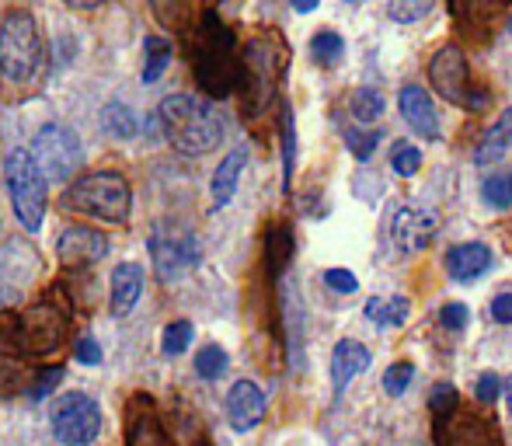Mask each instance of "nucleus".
Returning <instances> with one entry per match:
<instances>
[{
  "label": "nucleus",
  "instance_id": "1",
  "mask_svg": "<svg viewBox=\"0 0 512 446\" xmlns=\"http://www.w3.org/2000/svg\"><path fill=\"white\" fill-rule=\"evenodd\" d=\"M154 133H161L178 154H209L216 143L223 140V119L213 105L199 102L196 95H171L157 105L154 122H150Z\"/></svg>",
  "mask_w": 512,
  "mask_h": 446
},
{
  "label": "nucleus",
  "instance_id": "2",
  "mask_svg": "<svg viewBox=\"0 0 512 446\" xmlns=\"http://www.w3.org/2000/svg\"><path fill=\"white\" fill-rule=\"evenodd\" d=\"M192 70L213 98H227L234 88H241V56L234 49V32L213 11L203 14V25L192 35Z\"/></svg>",
  "mask_w": 512,
  "mask_h": 446
},
{
  "label": "nucleus",
  "instance_id": "3",
  "mask_svg": "<svg viewBox=\"0 0 512 446\" xmlns=\"http://www.w3.org/2000/svg\"><path fill=\"white\" fill-rule=\"evenodd\" d=\"M286 46L276 35H258L241 53V95L251 115L265 112L279 91V77L286 67Z\"/></svg>",
  "mask_w": 512,
  "mask_h": 446
},
{
  "label": "nucleus",
  "instance_id": "4",
  "mask_svg": "<svg viewBox=\"0 0 512 446\" xmlns=\"http://www.w3.org/2000/svg\"><path fill=\"white\" fill-rule=\"evenodd\" d=\"M63 206L105 223H126L129 210H133V192L119 171H95V175H84L70 185Z\"/></svg>",
  "mask_w": 512,
  "mask_h": 446
},
{
  "label": "nucleus",
  "instance_id": "5",
  "mask_svg": "<svg viewBox=\"0 0 512 446\" xmlns=\"http://www.w3.org/2000/svg\"><path fill=\"white\" fill-rule=\"evenodd\" d=\"M63 335H67V318L60 307L35 304L7 321V328L0 332V349L21 352V356H49L63 345Z\"/></svg>",
  "mask_w": 512,
  "mask_h": 446
},
{
  "label": "nucleus",
  "instance_id": "6",
  "mask_svg": "<svg viewBox=\"0 0 512 446\" xmlns=\"http://www.w3.org/2000/svg\"><path fill=\"white\" fill-rule=\"evenodd\" d=\"M42 67V35L28 11H11L0 21V74L11 84H28Z\"/></svg>",
  "mask_w": 512,
  "mask_h": 446
},
{
  "label": "nucleus",
  "instance_id": "7",
  "mask_svg": "<svg viewBox=\"0 0 512 446\" xmlns=\"http://www.w3.org/2000/svg\"><path fill=\"white\" fill-rule=\"evenodd\" d=\"M4 178H7V192H11V206L18 213V220L25 223L28 234L42 227L46 217V175L35 164L32 150H11L4 164Z\"/></svg>",
  "mask_w": 512,
  "mask_h": 446
},
{
  "label": "nucleus",
  "instance_id": "8",
  "mask_svg": "<svg viewBox=\"0 0 512 446\" xmlns=\"http://www.w3.org/2000/svg\"><path fill=\"white\" fill-rule=\"evenodd\" d=\"M53 436L63 446H91L102 433V408L88 394H63L53 405Z\"/></svg>",
  "mask_w": 512,
  "mask_h": 446
},
{
  "label": "nucleus",
  "instance_id": "9",
  "mask_svg": "<svg viewBox=\"0 0 512 446\" xmlns=\"http://www.w3.org/2000/svg\"><path fill=\"white\" fill-rule=\"evenodd\" d=\"M32 157L49 182H67L77 171V164H81V140H77L74 129L60 126V122H49L35 136Z\"/></svg>",
  "mask_w": 512,
  "mask_h": 446
},
{
  "label": "nucleus",
  "instance_id": "10",
  "mask_svg": "<svg viewBox=\"0 0 512 446\" xmlns=\"http://www.w3.org/2000/svg\"><path fill=\"white\" fill-rule=\"evenodd\" d=\"M429 81L436 84V91L453 105H464V109L478 112L485 105V95H474L471 91V74H467V60L460 56V49L446 46L432 56L429 63Z\"/></svg>",
  "mask_w": 512,
  "mask_h": 446
},
{
  "label": "nucleus",
  "instance_id": "11",
  "mask_svg": "<svg viewBox=\"0 0 512 446\" xmlns=\"http://www.w3.org/2000/svg\"><path fill=\"white\" fill-rule=\"evenodd\" d=\"M436 213L422 210V206H401V210H394L391 217V241L398 251H422L425 244L432 241V234H436Z\"/></svg>",
  "mask_w": 512,
  "mask_h": 446
},
{
  "label": "nucleus",
  "instance_id": "12",
  "mask_svg": "<svg viewBox=\"0 0 512 446\" xmlns=\"http://www.w3.org/2000/svg\"><path fill=\"white\" fill-rule=\"evenodd\" d=\"M196 262H199V244L192 241V237L164 234L154 241V265L164 283H175V279L182 276V272H189Z\"/></svg>",
  "mask_w": 512,
  "mask_h": 446
},
{
  "label": "nucleus",
  "instance_id": "13",
  "mask_svg": "<svg viewBox=\"0 0 512 446\" xmlns=\"http://www.w3.org/2000/svg\"><path fill=\"white\" fill-rule=\"evenodd\" d=\"M60 262L67 269H84V265H95L108 255V237L98 234L91 227H70L60 237Z\"/></svg>",
  "mask_w": 512,
  "mask_h": 446
},
{
  "label": "nucleus",
  "instance_id": "14",
  "mask_svg": "<svg viewBox=\"0 0 512 446\" xmlns=\"http://www.w3.org/2000/svg\"><path fill=\"white\" fill-rule=\"evenodd\" d=\"M227 419L237 433H248L265 419V391L251 380H237L227 394Z\"/></svg>",
  "mask_w": 512,
  "mask_h": 446
},
{
  "label": "nucleus",
  "instance_id": "15",
  "mask_svg": "<svg viewBox=\"0 0 512 446\" xmlns=\"http://www.w3.org/2000/svg\"><path fill=\"white\" fill-rule=\"evenodd\" d=\"M398 105H401L405 122L415 129L418 136H425V140H439V115H436V105H432L429 91L418 88V84H408V88L401 91Z\"/></svg>",
  "mask_w": 512,
  "mask_h": 446
},
{
  "label": "nucleus",
  "instance_id": "16",
  "mask_svg": "<svg viewBox=\"0 0 512 446\" xmlns=\"http://www.w3.org/2000/svg\"><path fill=\"white\" fill-rule=\"evenodd\" d=\"M370 349L356 338H342V342L331 349V384L342 394L352 384V377H359L363 370H370Z\"/></svg>",
  "mask_w": 512,
  "mask_h": 446
},
{
  "label": "nucleus",
  "instance_id": "17",
  "mask_svg": "<svg viewBox=\"0 0 512 446\" xmlns=\"http://www.w3.org/2000/svg\"><path fill=\"white\" fill-rule=\"evenodd\" d=\"M488 265H492L488 244L471 241V244H457V248L446 251V272H450L457 283H474L481 272H488Z\"/></svg>",
  "mask_w": 512,
  "mask_h": 446
},
{
  "label": "nucleus",
  "instance_id": "18",
  "mask_svg": "<svg viewBox=\"0 0 512 446\" xmlns=\"http://www.w3.org/2000/svg\"><path fill=\"white\" fill-rule=\"evenodd\" d=\"M143 297V269L136 262H122L112 272V314H129Z\"/></svg>",
  "mask_w": 512,
  "mask_h": 446
},
{
  "label": "nucleus",
  "instance_id": "19",
  "mask_svg": "<svg viewBox=\"0 0 512 446\" xmlns=\"http://www.w3.org/2000/svg\"><path fill=\"white\" fill-rule=\"evenodd\" d=\"M244 164H248V150L244 147L230 150V154L220 161V168H216V175H213V185H209V192H213V210H223V206L234 199Z\"/></svg>",
  "mask_w": 512,
  "mask_h": 446
},
{
  "label": "nucleus",
  "instance_id": "20",
  "mask_svg": "<svg viewBox=\"0 0 512 446\" xmlns=\"http://www.w3.org/2000/svg\"><path fill=\"white\" fill-rule=\"evenodd\" d=\"M411 314V304L405 297H373L366 300V321L377 328H401Z\"/></svg>",
  "mask_w": 512,
  "mask_h": 446
},
{
  "label": "nucleus",
  "instance_id": "21",
  "mask_svg": "<svg viewBox=\"0 0 512 446\" xmlns=\"http://www.w3.org/2000/svg\"><path fill=\"white\" fill-rule=\"evenodd\" d=\"M129 446H171V440L164 436L157 415H143L129 408V429H126Z\"/></svg>",
  "mask_w": 512,
  "mask_h": 446
},
{
  "label": "nucleus",
  "instance_id": "22",
  "mask_svg": "<svg viewBox=\"0 0 512 446\" xmlns=\"http://www.w3.org/2000/svg\"><path fill=\"white\" fill-rule=\"evenodd\" d=\"M509 147H512V109L502 112V119L495 122L492 129H488L485 143H481V150H478V161H481V164L499 161V157L506 154Z\"/></svg>",
  "mask_w": 512,
  "mask_h": 446
},
{
  "label": "nucleus",
  "instance_id": "23",
  "mask_svg": "<svg viewBox=\"0 0 512 446\" xmlns=\"http://www.w3.org/2000/svg\"><path fill=\"white\" fill-rule=\"evenodd\" d=\"M450 7H453V14L467 25V32H471V28L488 25L492 14L506 7V0H450Z\"/></svg>",
  "mask_w": 512,
  "mask_h": 446
},
{
  "label": "nucleus",
  "instance_id": "24",
  "mask_svg": "<svg viewBox=\"0 0 512 446\" xmlns=\"http://www.w3.org/2000/svg\"><path fill=\"white\" fill-rule=\"evenodd\" d=\"M446 446H499V436H495L492 426L471 419V422H457V426H453Z\"/></svg>",
  "mask_w": 512,
  "mask_h": 446
},
{
  "label": "nucleus",
  "instance_id": "25",
  "mask_svg": "<svg viewBox=\"0 0 512 446\" xmlns=\"http://www.w3.org/2000/svg\"><path fill=\"white\" fill-rule=\"evenodd\" d=\"M481 199L495 210H509L512 206V171H495L481 182Z\"/></svg>",
  "mask_w": 512,
  "mask_h": 446
},
{
  "label": "nucleus",
  "instance_id": "26",
  "mask_svg": "<svg viewBox=\"0 0 512 446\" xmlns=\"http://www.w3.org/2000/svg\"><path fill=\"white\" fill-rule=\"evenodd\" d=\"M345 53V42L338 32H317L314 39H310V56H314V63H321V67H335L338 60H342Z\"/></svg>",
  "mask_w": 512,
  "mask_h": 446
},
{
  "label": "nucleus",
  "instance_id": "27",
  "mask_svg": "<svg viewBox=\"0 0 512 446\" xmlns=\"http://www.w3.org/2000/svg\"><path fill=\"white\" fill-rule=\"evenodd\" d=\"M102 129L108 136H115V140H129V136L136 133V119L126 105L112 102V105H105V112H102Z\"/></svg>",
  "mask_w": 512,
  "mask_h": 446
},
{
  "label": "nucleus",
  "instance_id": "28",
  "mask_svg": "<svg viewBox=\"0 0 512 446\" xmlns=\"http://www.w3.org/2000/svg\"><path fill=\"white\" fill-rule=\"evenodd\" d=\"M171 63V42L161 35H150L147 39V67H143V81L154 84L164 74V67Z\"/></svg>",
  "mask_w": 512,
  "mask_h": 446
},
{
  "label": "nucleus",
  "instance_id": "29",
  "mask_svg": "<svg viewBox=\"0 0 512 446\" xmlns=\"http://www.w3.org/2000/svg\"><path fill=\"white\" fill-rule=\"evenodd\" d=\"M349 109L359 122H373L384 115V95H380L377 88H359L356 95H352Z\"/></svg>",
  "mask_w": 512,
  "mask_h": 446
},
{
  "label": "nucleus",
  "instance_id": "30",
  "mask_svg": "<svg viewBox=\"0 0 512 446\" xmlns=\"http://www.w3.org/2000/svg\"><path fill=\"white\" fill-rule=\"evenodd\" d=\"M227 352L220 349V345H203L199 349V356H196V373L203 380H216V377H223L227 373Z\"/></svg>",
  "mask_w": 512,
  "mask_h": 446
},
{
  "label": "nucleus",
  "instance_id": "31",
  "mask_svg": "<svg viewBox=\"0 0 512 446\" xmlns=\"http://www.w3.org/2000/svg\"><path fill=\"white\" fill-rule=\"evenodd\" d=\"M391 164H394V171H398L401 178H411L418 168H422V150H418L415 143L398 140V143H394V150H391Z\"/></svg>",
  "mask_w": 512,
  "mask_h": 446
},
{
  "label": "nucleus",
  "instance_id": "32",
  "mask_svg": "<svg viewBox=\"0 0 512 446\" xmlns=\"http://www.w3.org/2000/svg\"><path fill=\"white\" fill-rule=\"evenodd\" d=\"M189 342H192V325H189V321H171V325L164 328V335H161L164 356H182V352L189 349Z\"/></svg>",
  "mask_w": 512,
  "mask_h": 446
},
{
  "label": "nucleus",
  "instance_id": "33",
  "mask_svg": "<svg viewBox=\"0 0 512 446\" xmlns=\"http://www.w3.org/2000/svg\"><path fill=\"white\" fill-rule=\"evenodd\" d=\"M293 157H297V136H293V115L286 109L283 115V189L293 182Z\"/></svg>",
  "mask_w": 512,
  "mask_h": 446
},
{
  "label": "nucleus",
  "instance_id": "34",
  "mask_svg": "<svg viewBox=\"0 0 512 446\" xmlns=\"http://www.w3.org/2000/svg\"><path fill=\"white\" fill-rule=\"evenodd\" d=\"M411 380H415V366H411V363H394L391 370L384 373V391L398 398V394H405L411 387Z\"/></svg>",
  "mask_w": 512,
  "mask_h": 446
},
{
  "label": "nucleus",
  "instance_id": "35",
  "mask_svg": "<svg viewBox=\"0 0 512 446\" xmlns=\"http://www.w3.org/2000/svg\"><path fill=\"white\" fill-rule=\"evenodd\" d=\"M432 7V0H394L391 4V18L401 21V25H411V21L425 18Z\"/></svg>",
  "mask_w": 512,
  "mask_h": 446
},
{
  "label": "nucleus",
  "instance_id": "36",
  "mask_svg": "<svg viewBox=\"0 0 512 446\" xmlns=\"http://www.w3.org/2000/svg\"><path fill=\"white\" fill-rule=\"evenodd\" d=\"M377 140H380V133H359V129H349V133H345V143H349V150L359 157V161H370L373 150H377Z\"/></svg>",
  "mask_w": 512,
  "mask_h": 446
},
{
  "label": "nucleus",
  "instance_id": "37",
  "mask_svg": "<svg viewBox=\"0 0 512 446\" xmlns=\"http://www.w3.org/2000/svg\"><path fill=\"white\" fill-rule=\"evenodd\" d=\"M290 248H293L290 234H286V230H272V234H269V258H272V272H279V269H283V262H290Z\"/></svg>",
  "mask_w": 512,
  "mask_h": 446
},
{
  "label": "nucleus",
  "instance_id": "38",
  "mask_svg": "<svg viewBox=\"0 0 512 446\" xmlns=\"http://www.w3.org/2000/svg\"><path fill=\"white\" fill-rule=\"evenodd\" d=\"M453 408H457V391H453L450 384H439L436 391H432V412H436L439 419H450Z\"/></svg>",
  "mask_w": 512,
  "mask_h": 446
},
{
  "label": "nucleus",
  "instance_id": "39",
  "mask_svg": "<svg viewBox=\"0 0 512 446\" xmlns=\"http://www.w3.org/2000/svg\"><path fill=\"white\" fill-rule=\"evenodd\" d=\"M63 380V366H53V370H42L39 377H35V384H32V391H28V398L32 401H42L49 391H53L56 384Z\"/></svg>",
  "mask_w": 512,
  "mask_h": 446
},
{
  "label": "nucleus",
  "instance_id": "40",
  "mask_svg": "<svg viewBox=\"0 0 512 446\" xmlns=\"http://www.w3.org/2000/svg\"><path fill=\"white\" fill-rule=\"evenodd\" d=\"M439 321H443L446 332H464L467 328V307L460 304V300H453V304H446L443 311H439Z\"/></svg>",
  "mask_w": 512,
  "mask_h": 446
},
{
  "label": "nucleus",
  "instance_id": "41",
  "mask_svg": "<svg viewBox=\"0 0 512 446\" xmlns=\"http://www.w3.org/2000/svg\"><path fill=\"white\" fill-rule=\"evenodd\" d=\"M324 283H328L331 290H338V293H356L359 279L352 276L349 269H328V272H324Z\"/></svg>",
  "mask_w": 512,
  "mask_h": 446
},
{
  "label": "nucleus",
  "instance_id": "42",
  "mask_svg": "<svg viewBox=\"0 0 512 446\" xmlns=\"http://www.w3.org/2000/svg\"><path fill=\"white\" fill-rule=\"evenodd\" d=\"M77 363H84V366H98V363H102V345H98L91 335L77 338Z\"/></svg>",
  "mask_w": 512,
  "mask_h": 446
},
{
  "label": "nucleus",
  "instance_id": "43",
  "mask_svg": "<svg viewBox=\"0 0 512 446\" xmlns=\"http://www.w3.org/2000/svg\"><path fill=\"white\" fill-rule=\"evenodd\" d=\"M499 391H502V380L495 377V373H481V380H478V401L481 405H492V401L499 398Z\"/></svg>",
  "mask_w": 512,
  "mask_h": 446
},
{
  "label": "nucleus",
  "instance_id": "44",
  "mask_svg": "<svg viewBox=\"0 0 512 446\" xmlns=\"http://www.w3.org/2000/svg\"><path fill=\"white\" fill-rule=\"evenodd\" d=\"M492 318L499 321V325H512V293H499V297L492 300Z\"/></svg>",
  "mask_w": 512,
  "mask_h": 446
},
{
  "label": "nucleus",
  "instance_id": "45",
  "mask_svg": "<svg viewBox=\"0 0 512 446\" xmlns=\"http://www.w3.org/2000/svg\"><path fill=\"white\" fill-rule=\"evenodd\" d=\"M67 7H77V11H91V7H98L102 0H63Z\"/></svg>",
  "mask_w": 512,
  "mask_h": 446
},
{
  "label": "nucleus",
  "instance_id": "46",
  "mask_svg": "<svg viewBox=\"0 0 512 446\" xmlns=\"http://www.w3.org/2000/svg\"><path fill=\"white\" fill-rule=\"evenodd\" d=\"M290 4H293V11L307 14V11H314V7L321 4V0H290Z\"/></svg>",
  "mask_w": 512,
  "mask_h": 446
},
{
  "label": "nucleus",
  "instance_id": "47",
  "mask_svg": "<svg viewBox=\"0 0 512 446\" xmlns=\"http://www.w3.org/2000/svg\"><path fill=\"white\" fill-rule=\"evenodd\" d=\"M506 401H509V415H512V377H509V387H506Z\"/></svg>",
  "mask_w": 512,
  "mask_h": 446
},
{
  "label": "nucleus",
  "instance_id": "48",
  "mask_svg": "<svg viewBox=\"0 0 512 446\" xmlns=\"http://www.w3.org/2000/svg\"><path fill=\"white\" fill-rule=\"evenodd\" d=\"M509 32H512V21H509Z\"/></svg>",
  "mask_w": 512,
  "mask_h": 446
}]
</instances>
